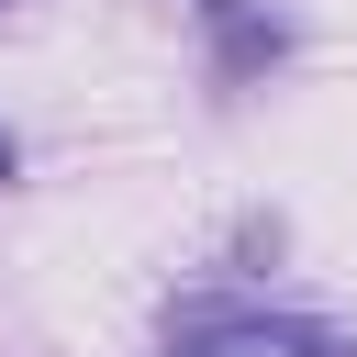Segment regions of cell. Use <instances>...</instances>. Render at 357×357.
Here are the masks:
<instances>
[{"mask_svg": "<svg viewBox=\"0 0 357 357\" xmlns=\"http://www.w3.org/2000/svg\"><path fill=\"white\" fill-rule=\"evenodd\" d=\"M167 357H346V346L301 312H190Z\"/></svg>", "mask_w": 357, "mask_h": 357, "instance_id": "1", "label": "cell"}, {"mask_svg": "<svg viewBox=\"0 0 357 357\" xmlns=\"http://www.w3.org/2000/svg\"><path fill=\"white\" fill-rule=\"evenodd\" d=\"M0 178H11V134H0Z\"/></svg>", "mask_w": 357, "mask_h": 357, "instance_id": "2", "label": "cell"}]
</instances>
